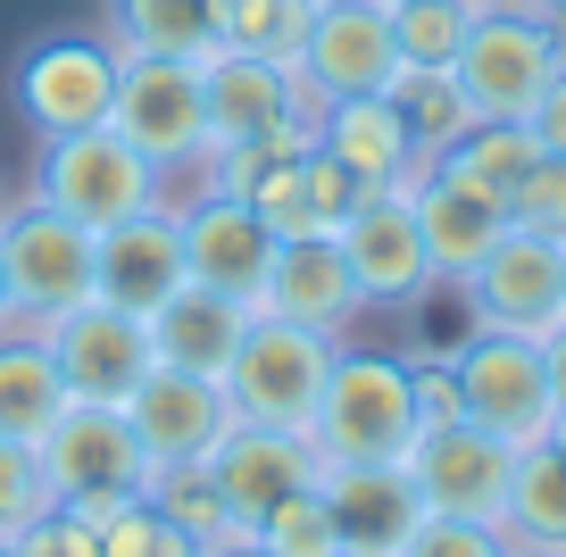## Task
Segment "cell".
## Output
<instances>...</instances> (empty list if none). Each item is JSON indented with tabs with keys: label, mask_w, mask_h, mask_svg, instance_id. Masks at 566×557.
<instances>
[{
	"label": "cell",
	"mask_w": 566,
	"mask_h": 557,
	"mask_svg": "<svg viewBox=\"0 0 566 557\" xmlns=\"http://www.w3.org/2000/svg\"><path fill=\"white\" fill-rule=\"evenodd\" d=\"M417 441H424V424H417V400H408V358L342 349L317 391V417H308L317 466H408Z\"/></svg>",
	"instance_id": "cell-1"
},
{
	"label": "cell",
	"mask_w": 566,
	"mask_h": 557,
	"mask_svg": "<svg viewBox=\"0 0 566 557\" xmlns=\"http://www.w3.org/2000/svg\"><path fill=\"white\" fill-rule=\"evenodd\" d=\"M342 341L317 325H292V316H250L242 349L226 366V400H233V424H283V433H308L317 417V391L334 375Z\"/></svg>",
	"instance_id": "cell-2"
},
{
	"label": "cell",
	"mask_w": 566,
	"mask_h": 557,
	"mask_svg": "<svg viewBox=\"0 0 566 557\" xmlns=\"http://www.w3.org/2000/svg\"><path fill=\"white\" fill-rule=\"evenodd\" d=\"M25 200H42V209L75 217L84 233H101V225H117V217H142L150 200H159V167H150V158H142L134 141L117 134V125H92V134L42 141Z\"/></svg>",
	"instance_id": "cell-3"
},
{
	"label": "cell",
	"mask_w": 566,
	"mask_h": 557,
	"mask_svg": "<svg viewBox=\"0 0 566 557\" xmlns=\"http://www.w3.org/2000/svg\"><path fill=\"white\" fill-rule=\"evenodd\" d=\"M108 125L159 167V192H167V175H184V167L217 175L209 117H200V59L117 51V101H108Z\"/></svg>",
	"instance_id": "cell-4"
},
{
	"label": "cell",
	"mask_w": 566,
	"mask_h": 557,
	"mask_svg": "<svg viewBox=\"0 0 566 557\" xmlns=\"http://www.w3.org/2000/svg\"><path fill=\"white\" fill-rule=\"evenodd\" d=\"M34 458H42L51 500L75 507V516H92V524H101L108 507L142 500V483H150V458H142L125 408H92V400H67V408H59L51 433L34 441Z\"/></svg>",
	"instance_id": "cell-5"
},
{
	"label": "cell",
	"mask_w": 566,
	"mask_h": 557,
	"mask_svg": "<svg viewBox=\"0 0 566 557\" xmlns=\"http://www.w3.org/2000/svg\"><path fill=\"white\" fill-rule=\"evenodd\" d=\"M9 101H18V117H25L34 141L108 125V101H117V42L108 34H42V42H25L18 75H9Z\"/></svg>",
	"instance_id": "cell-6"
},
{
	"label": "cell",
	"mask_w": 566,
	"mask_h": 557,
	"mask_svg": "<svg viewBox=\"0 0 566 557\" xmlns=\"http://www.w3.org/2000/svg\"><path fill=\"white\" fill-rule=\"evenodd\" d=\"M42 349H51L59 383H67V400H92V408H125L142 391V375L159 366V349H150V325H142L134 308H117V299H75V308L42 316Z\"/></svg>",
	"instance_id": "cell-7"
},
{
	"label": "cell",
	"mask_w": 566,
	"mask_h": 557,
	"mask_svg": "<svg viewBox=\"0 0 566 557\" xmlns=\"http://www.w3.org/2000/svg\"><path fill=\"white\" fill-rule=\"evenodd\" d=\"M566 67V34H549L542 18H525V9H483L475 25H467L459 59H450V75L467 84V101H475V117H509L525 125L533 101L549 92V75Z\"/></svg>",
	"instance_id": "cell-8"
},
{
	"label": "cell",
	"mask_w": 566,
	"mask_h": 557,
	"mask_svg": "<svg viewBox=\"0 0 566 557\" xmlns=\"http://www.w3.org/2000/svg\"><path fill=\"white\" fill-rule=\"evenodd\" d=\"M450 375H459V400H467V424H492L509 433L516 450L549 433V366H542V341L533 333H500V325H467L450 341Z\"/></svg>",
	"instance_id": "cell-9"
},
{
	"label": "cell",
	"mask_w": 566,
	"mask_h": 557,
	"mask_svg": "<svg viewBox=\"0 0 566 557\" xmlns=\"http://www.w3.org/2000/svg\"><path fill=\"white\" fill-rule=\"evenodd\" d=\"M0 283H9V325H42L92 299V233L42 200L0 209Z\"/></svg>",
	"instance_id": "cell-10"
},
{
	"label": "cell",
	"mask_w": 566,
	"mask_h": 557,
	"mask_svg": "<svg viewBox=\"0 0 566 557\" xmlns=\"http://www.w3.org/2000/svg\"><path fill=\"white\" fill-rule=\"evenodd\" d=\"M459 292H467V316H475V325L533 333V341H542V333L566 316V242L509 225V233L475 259V275H467Z\"/></svg>",
	"instance_id": "cell-11"
},
{
	"label": "cell",
	"mask_w": 566,
	"mask_h": 557,
	"mask_svg": "<svg viewBox=\"0 0 566 557\" xmlns=\"http://www.w3.org/2000/svg\"><path fill=\"white\" fill-rule=\"evenodd\" d=\"M516 474V441L492 424H442L408 450V483H417L424 516H467V524H500Z\"/></svg>",
	"instance_id": "cell-12"
},
{
	"label": "cell",
	"mask_w": 566,
	"mask_h": 557,
	"mask_svg": "<svg viewBox=\"0 0 566 557\" xmlns=\"http://www.w3.org/2000/svg\"><path fill=\"white\" fill-rule=\"evenodd\" d=\"M391 67H400V42H391V9L384 0H334V9H317L301 59H292L308 108L350 101V92H384Z\"/></svg>",
	"instance_id": "cell-13"
},
{
	"label": "cell",
	"mask_w": 566,
	"mask_h": 557,
	"mask_svg": "<svg viewBox=\"0 0 566 557\" xmlns=\"http://www.w3.org/2000/svg\"><path fill=\"white\" fill-rule=\"evenodd\" d=\"M125 424H134L142 458L150 466H209L217 441L233 433V400L209 375H184V366H150L142 391L125 400Z\"/></svg>",
	"instance_id": "cell-14"
},
{
	"label": "cell",
	"mask_w": 566,
	"mask_h": 557,
	"mask_svg": "<svg viewBox=\"0 0 566 557\" xmlns=\"http://www.w3.org/2000/svg\"><path fill=\"white\" fill-rule=\"evenodd\" d=\"M176 233H184V283L259 299L266 259H275V225H266L250 200H233V192H217V183H209V192H192L176 209Z\"/></svg>",
	"instance_id": "cell-15"
},
{
	"label": "cell",
	"mask_w": 566,
	"mask_h": 557,
	"mask_svg": "<svg viewBox=\"0 0 566 557\" xmlns=\"http://www.w3.org/2000/svg\"><path fill=\"white\" fill-rule=\"evenodd\" d=\"M92 292L134 308L142 325L184 292V233H176L167 200H150L142 217H117V225L92 233Z\"/></svg>",
	"instance_id": "cell-16"
},
{
	"label": "cell",
	"mask_w": 566,
	"mask_h": 557,
	"mask_svg": "<svg viewBox=\"0 0 566 557\" xmlns=\"http://www.w3.org/2000/svg\"><path fill=\"white\" fill-rule=\"evenodd\" d=\"M250 308L292 316V325H317V333H334V341H342V333L367 316V292H358L350 259H342V233H283Z\"/></svg>",
	"instance_id": "cell-17"
},
{
	"label": "cell",
	"mask_w": 566,
	"mask_h": 557,
	"mask_svg": "<svg viewBox=\"0 0 566 557\" xmlns=\"http://www.w3.org/2000/svg\"><path fill=\"white\" fill-rule=\"evenodd\" d=\"M342 259H350L367 308H417L433 292V259H424V233L408 192H367L342 217Z\"/></svg>",
	"instance_id": "cell-18"
},
{
	"label": "cell",
	"mask_w": 566,
	"mask_h": 557,
	"mask_svg": "<svg viewBox=\"0 0 566 557\" xmlns=\"http://www.w3.org/2000/svg\"><path fill=\"white\" fill-rule=\"evenodd\" d=\"M200 117H209V150H242V141L275 134L283 117H308V92L283 59L209 51L200 59Z\"/></svg>",
	"instance_id": "cell-19"
},
{
	"label": "cell",
	"mask_w": 566,
	"mask_h": 557,
	"mask_svg": "<svg viewBox=\"0 0 566 557\" xmlns=\"http://www.w3.org/2000/svg\"><path fill=\"white\" fill-rule=\"evenodd\" d=\"M408 209H417V233H424V259H433V283H467L475 259L509 233V200L467 183L450 167H424L408 183Z\"/></svg>",
	"instance_id": "cell-20"
},
{
	"label": "cell",
	"mask_w": 566,
	"mask_h": 557,
	"mask_svg": "<svg viewBox=\"0 0 566 557\" xmlns=\"http://www.w3.org/2000/svg\"><path fill=\"white\" fill-rule=\"evenodd\" d=\"M317 500L342 533V557H400L408 533L424 524V500L408 483V466H325Z\"/></svg>",
	"instance_id": "cell-21"
},
{
	"label": "cell",
	"mask_w": 566,
	"mask_h": 557,
	"mask_svg": "<svg viewBox=\"0 0 566 557\" xmlns=\"http://www.w3.org/2000/svg\"><path fill=\"white\" fill-rule=\"evenodd\" d=\"M209 474H217V491H226L233 524L250 533L266 507H283L292 491H308L325 466H317V450H308V433H283V424H233V433L217 441Z\"/></svg>",
	"instance_id": "cell-22"
},
{
	"label": "cell",
	"mask_w": 566,
	"mask_h": 557,
	"mask_svg": "<svg viewBox=\"0 0 566 557\" xmlns=\"http://www.w3.org/2000/svg\"><path fill=\"white\" fill-rule=\"evenodd\" d=\"M317 150L334 158L342 175H358L367 192H408L424 175V158L408 150V125L391 108V92H350V101L317 108Z\"/></svg>",
	"instance_id": "cell-23"
},
{
	"label": "cell",
	"mask_w": 566,
	"mask_h": 557,
	"mask_svg": "<svg viewBox=\"0 0 566 557\" xmlns=\"http://www.w3.org/2000/svg\"><path fill=\"white\" fill-rule=\"evenodd\" d=\"M250 316H259L250 299L184 283V292L167 299L159 316H150V349H159V366H184V375H209V383H226V366H233V349H242Z\"/></svg>",
	"instance_id": "cell-24"
},
{
	"label": "cell",
	"mask_w": 566,
	"mask_h": 557,
	"mask_svg": "<svg viewBox=\"0 0 566 557\" xmlns=\"http://www.w3.org/2000/svg\"><path fill=\"white\" fill-rule=\"evenodd\" d=\"M101 34L117 51H150V59H209L217 51V0H108Z\"/></svg>",
	"instance_id": "cell-25"
},
{
	"label": "cell",
	"mask_w": 566,
	"mask_h": 557,
	"mask_svg": "<svg viewBox=\"0 0 566 557\" xmlns=\"http://www.w3.org/2000/svg\"><path fill=\"white\" fill-rule=\"evenodd\" d=\"M59 408H67V383H59L42 333L34 325H0V433L42 441Z\"/></svg>",
	"instance_id": "cell-26"
},
{
	"label": "cell",
	"mask_w": 566,
	"mask_h": 557,
	"mask_svg": "<svg viewBox=\"0 0 566 557\" xmlns=\"http://www.w3.org/2000/svg\"><path fill=\"white\" fill-rule=\"evenodd\" d=\"M500 533L509 549H566V458L549 441H525L500 500Z\"/></svg>",
	"instance_id": "cell-27"
},
{
	"label": "cell",
	"mask_w": 566,
	"mask_h": 557,
	"mask_svg": "<svg viewBox=\"0 0 566 557\" xmlns=\"http://www.w3.org/2000/svg\"><path fill=\"white\" fill-rule=\"evenodd\" d=\"M391 108H400V125H408V150L433 167L442 150H459L467 141V125H475V101H467V84L450 67H391Z\"/></svg>",
	"instance_id": "cell-28"
},
{
	"label": "cell",
	"mask_w": 566,
	"mask_h": 557,
	"mask_svg": "<svg viewBox=\"0 0 566 557\" xmlns=\"http://www.w3.org/2000/svg\"><path fill=\"white\" fill-rule=\"evenodd\" d=\"M317 0H217V51H250V59H301Z\"/></svg>",
	"instance_id": "cell-29"
},
{
	"label": "cell",
	"mask_w": 566,
	"mask_h": 557,
	"mask_svg": "<svg viewBox=\"0 0 566 557\" xmlns=\"http://www.w3.org/2000/svg\"><path fill=\"white\" fill-rule=\"evenodd\" d=\"M142 500L159 507V516L176 524L184 540H200V549H209V540H233V533H242L209 466H150V483H142Z\"/></svg>",
	"instance_id": "cell-30"
},
{
	"label": "cell",
	"mask_w": 566,
	"mask_h": 557,
	"mask_svg": "<svg viewBox=\"0 0 566 557\" xmlns=\"http://www.w3.org/2000/svg\"><path fill=\"white\" fill-rule=\"evenodd\" d=\"M533 150H542V141H533V125L475 117V125H467V141H459V150H442L433 167H450V175H467V183H483V192L509 200V192H516V175L533 167Z\"/></svg>",
	"instance_id": "cell-31"
},
{
	"label": "cell",
	"mask_w": 566,
	"mask_h": 557,
	"mask_svg": "<svg viewBox=\"0 0 566 557\" xmlns=\"http://www.w3.org/2000/svg\"><path fill=\"white\" fill-rule=\"evenodd\" d=\"M391 9V42L400 67H450L467 42V25L483 18V0H384Z\"/></svg>",
	"instance_id": "cell-32"
},
{
	"label": "cell",
	"mask_w": 566,
	"mask_h": 557,
	"mask_svg": "<svg viewBox=\"0 0 566 557\" xmlns=\"http://www.w3.org/2000/svg\"><path fill=\"white\" fill-rule=\"evenodd\" d=\"M250 540H259L266 557H342V533H334V516H325L317 483L292 491L283 507H266V516L250 524Z\"/></svg>",
	"instance_id": "cell-33"
},
{
	"label": "cell",
	"mask_w": 566,
	"mask_h": 557,
	"mask_svg": "<svg viewBox=\"0 0 566 557\" xmlns=\"http://www.w3.org/2000/svg\"><path fill=\"white\" fill-rule=\"evenodd\" d=\"M509 225L566 242V150H533V167L516 175V192H509Z\"/></svg>",
	"instance_id": "cell-34"
},
{
	"label": "cell",
	"mask_w": 566,
	"mask_h": 557,
	"mask_svg": "<svg viewBox=\"0 0 566 557\" xmlns=\"http://www.w3.org/2000/svg\"><path fill=\"white\" fill-rule=\"evenodd\" d=\"M101 557H200V540H184L150 500H125L101 516Z\"/></svg>",
	"instance_id": "cell-35"
},
{
	"label": "cell",
	"mask_w": 566,
	"mask_h": 557,
	"mask_svg": "<svg viewBox=\"0 0 566 557\" xmlns=\"http://www.w3.org/2000/svg\"><path fill=\"white\" fill-rule=\"evenodd\" d=\"M51 507V483H42V458H34V441H18V433H0V540H18L25 524Z\"/></svg>",
	"instance_id": "cell-36"
},
{
	"label": "cell",
	"mask_w": 566,
	"mask_h": 557,
	"mask_svg": "<svg viewBox=\"0 0 566 557\" xmlns=\"http://www.w3.org/2000/svg\"><path fill=\"white\" fill-rule=\"evenodd\" d=\"M400 557H509V533L500 524H467V516H424Z\"/></svg>",
	"instance_id": "cell-37"
},
{
	"label": "cell",
	"mask_w": 566,
	"mask_h": 557,
	"mask_svg": "<svg viewBox=\"0 0 566 557\" xmlns=\"http://www.w3.org/2000/svg\"><path fill=\"white\" fill-rule=\"evenodd\" d=\"M18 557H101V524L51 500V507H42V516L18 533Z\"/></svg>",
	"instance_id": "cell-38"
},
{
	"label": "cell",
	"mask_w": 566,
	"mask_h": 557,
	"mask_svg": "<svg viewBox=\"0 0 566 557\" xmlns=\"http://www.w3.org/2000/svg\"><path fill=\"white\" fill-rule=\"evenodd\" d=\"M408 400H417V424H424V433H442V424H467L459 375H450V349H442V358H408Z\"/></svg>",
	"instance_id": "cell-39"
},
{
	"label": "cell",
	"mask_w": 566,
	"mask_h": 557,
	"mask_svg": "<svg viewBox=\"0 0 566 557\" xmlns=\"http://www.w3.org/2000/svg\"><path fill=\"white\" fill-rule=\"evenodd\" d=\"M533 141H542V150H566V67L558 75H549V92H542V101H533Z\"/></svg>",
	"instance_id": "cell-40"
},
{
	"label": "cell",
	"mask_w": 566,
	"mask_h": 557,
	"mask_svg": "<svg viewBox=\"0 0 566 557\" xmlns=\"http://www.w3.org/2000/svg\"><path fill=\"white\" fill-rule=\"evenodd\" d=\"M542 366H549V400H566V316L542 333Z\"/></svg>",
	"instance_id": "cell-41"
},
{
	"label": "cell",
	"mask_w": 566,
	"mask_h": 557,
	"mask_svg": "<svg viewBox=\"0 0 566 557\" xmlns=\"http://www.w3.org/2000/svg\"><path fill=\"white\" fill-rule=\"evenodd\" d=\"M516 9H525V18H542L549 34H566V0H516Z\"/></svg>",
	"instance_id": "cell-42"
},
{
	"label": "cell",
	"mask_w": 566,
	"mask_h": 557,
	"mask_svg": "<svg viewBox=\"0 0 566 557\" xmlns=\"http://www.w3.org/2000/svg\"><path fill=\"white\" fill-rule=\"evenodd\" d=\"M200 557H266V549H259V540H250V533H233V540H209V549H200Z\"/></svg>",
	"instance_id": "cell-43"
},
{
	"label": "cell",
	"mask_w": 566,
	"mask_h": 557,
	"mask_svg": "<svg viewBox=\"0 0 566 557\" xmlns=\"http://www.w3.org/2000/svg\"><path fill=\"white\" fill-rule=\"evenodd\" d=\"M542 441H549V450H558V458H566V400H558V408H549V433H542Z\"/></svg>",
	"instance_id": "cell-44"
},
{
	"label": "cell",
	"mask_w": 566,
	"mask_h": 557,
	"mask_svg": "<svg viewBox=\"0 0 566 557\" xmlns=\"http://www.w3.org/2000/svg\"><path fill=\"white\" fill-rule=\"evenodd\" d=\"M509 557H566V549H509Z\"/></svg>",
	"instance_id": "cell-45"
},
{
	"label": "cell",
	"mask_w": 566,
	"mask_h": 557,
	"mask_svg": "<svg viewBox=\"0 0 566 557\" xmlns=\"http://www.w3.org/2000/svg\"><path fill=\"white\" fill-rule=\"evenodd\" d=\"M0 325H9V283H0Z\"/></svg>",
	"instance_id": "cell-46"
},
{
	"label": "cell",
	"mask_w": 566,
	"mask_h": 557,
	"mask_svg": "<svg viewBox=\"0 0 566 557\" xmlns=\"http://www.w3.org/2000/svg\"><path fill=\"white\" fill-rule=\"evenodd\" d=\"M0 557H18V540H0Z\"/></svg>",
	"instance_id": "cell-47"
},
{
	"label": "cell",
	"mask_w": 566,
	"mask_h": 557,
	"mask_svg": "<svg viewBox=\"0 0 566 557\" xmlns=\"http://www.w3.org/2000/svg\"><path fill=\"white\" fill-rule=\"evenodd\" d=\"M483 9H509V0H483Z\"/></svg>",
	"instance_id": "cell-48"
},
{
	"label": "cell",
	"mask_w": 566,
	"mask_h": 557,
	"mask_svg": "<svg viewBox=\"0 0 566 557\" xmlns=\"http://www.w3.org/2000/svg\"><path fill=\"white\" fill-rule=\"evenodd\" d=\"M317 9H334V0H317Z\"/></svg>",
	"instance_id": "cell-49"
},
{
	"label": "cell",
	"mask_w": 566,
	"mask_h": 557,
	"mask_svg": "<svg viewBox=\"0 0 566 557\" xmlns=\"http://www.w3.org/2000/svg\"><path fill=\"white\" fill-rule=\"evenodd\" d=\"M0 209H9V200H0Z\"/></svg>",
	"instance_id": "cell-50"
}]
</instances>
